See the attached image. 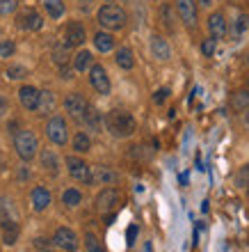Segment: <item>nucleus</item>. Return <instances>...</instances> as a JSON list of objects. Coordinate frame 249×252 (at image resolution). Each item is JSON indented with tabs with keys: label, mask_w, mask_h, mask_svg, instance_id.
<instances>
[{
	"label": "nucleus",
	"mask_w": 249,
	"mask_h": 252,
	"mask_svg": "<svg viewBox=\"0 0 249 252\" xmlns=\"http://www.w3.org/2000/svg\"><path fill=\"white\" fill-rule=\"evenodd\" d=\"M105 128L114 135V138H131L138 131V122L128 110H110L105 115Z\"/></svg>",
	"instance_id": "f257e3e1"
},
{
	"label": "nucleus",
	"mask_w": 249,
	"mask_h": 252,
	"mask_svg": "<svg viewBox=\"0 0 249 252\" xmlns=\"http://www.w3.org/2000/svg\"><path fill=\"white\" fill-rule=\"evenodd\" d=\"M96 21H99V26L105 28L108 32H114V30L126 28V23H128V14H126L124 7L114 5V2H108V5H103L99 12H96Z\"/></svg>",
	"instance_id": "f03ea898"
},
{
	"label": "nucleus",
	"mask_w": 249,
	"mask_h": 252,
	"mask_svg": "<svg viewBox=\"0 0 249 252\" xmlns=\"http://www.w3.org/2000/svg\"><path fill=\"white\" fill-rule=\"evenodd\" d=\"M14 149H16L21 160H32L37 156V152H39V140H37V135L32 131L21 128V131L14 133Z\"/></svg>",
	"instance_id": "7ed1b4c3"
},
{
	"label": "nucleus",
	"mask_w": 249,
	"mask_h": 252,
	"mask_svg": "<svg viewBox=\"0 0 249 252\" xmlns=\"http://www.w3.org/2000/svg\"><path fill=\"white\" fill-rule=\"evenodd\" d=\"M46 135L53 145L57 147H64L69 142V126H66V120L62 115H53L46 122Z\"/></svg>",
	"instance_id": "20e7f679"
},
{
	"label": "nucleus",
	"mask_w": 249,
	"mask_h": 252,
	"mask_svg": "<svg viewBox=\"0 0 249 252\" xmlns=\"http://www.w3.org/2000/svg\"><path fill=\"white\" fill-rule=\"evenodd\" d=\"M53 243L57 248H62L64 252H78V248H80L78 234L73 232L71 227H57L55 234H53Z\"/></svg>",
	"instance_id": "39448f33"
},
{
	"label": "nucleus",
	"mask_w": 249,
	"mask_h": 252,
	"mask_svg": "<svg viewBox=\"0 0 249 252\" xmlns=\"http://www.w3.org/2000/svg\"><path fill=\"white\" fill-rule=\"evenodd\" d=\"M87 108H89V103H87V99L83 96V94H78V92L66 94L64 110L69 113V117H73L76 122H83L85 120V115H87Z\"/></svg>",
	"instance_id": "423d86ee"
},
{
	"label": "nucleus",
	"mask_w": 249,
	"mask_h": 252,
	"mask_svg": "<svg viewBox=\"0 0 249 252\" xmlns=\"http://www.w3.org/2000/svg\"><path fill=\"white\" fill-rule=\"evenodd\" d=\"M119 204H121V192L114 186L103 188V190L96 195V209H99L101 213H112Z\"/></svg>",
	"instance_id": "0eeeda50"
},
{
	"label": "nucleus",
	"mask_w": 249,
	"mask_h": 252,
	"mask_svg": "<svg viewBox=\"0 0 249 252\" xmlns=\"http://www.w3.org/2000/svg\"><path fill=\"white\" fill-rule=\"evenodd\" d=\"M16 26L21 30H26V32H37L44 28V19H41V14L32 7H28V9H21V14L16 16Z\"/></svg>",
	"instance_id": "6e6552de"
},
{
	"label": "nucleus",
	"mask_w": 249,
	"mask_h": 252,
	"mask_svg": "<svg viewBox=\"0 0 249 252\" xmlns=\"http://www.w3.org/2000/svg\"><path fill=\"white\" fill-rule=\"evenodd\" d=\"M119 181V174L108 165H94L89 167V184L94 186H114Z\"/></svg>",
	"instance_id": "1a4fd4ad"
},
{
	"label": "nucleus",
	"mask_w": 249,
	"mask_h": 252,
	"mask_svg": "<svg viewBox=\"0 0 249 252\" xmlns=\"http://www.w3.org/2000/svg\"><path fill=\"white\" fill-rule=\"evenodd\" d=\"M89 85H92L99 94H103V96L110 94L112 85H110V78H108V71L103 69V64H92L89 66Z\"/></svg>",
	"instance_id": "9d476101"
},
{
	"label": "nucleus",
	"mask_w": 249,
	"mask_h": 252,
	"mask_svg": "<svg viewBox=\"0 0 249 252\" xmlns=\"http://www.w3.org/2000/svg\"><path fill=\"white\" fill-rule=\"evenodd\" d=\"M174 5H176V14L183 21V26L197 28V2L194 0H174Z\"/></svg>",
	"instance_id": "9b49d317"
},
{
	"label": "nucleus",
	"mask_w": 249,
	"mask_h": 252,
	"mask_svg": "<svg viewBox=\"0 0 249 252\" xmlns=\"http://www.w3.org/2000/svg\"><path fill=\"white\" fill-rule=\"evenodd\" d=\"M66 170L71 174V179L80 181V184H89V165L78 156H66Z\"/></svg>",
	"instance_id": "f8f14e48"
},
{
	"label": "nucleus",
	"mask_w": 249,
	"mask_h": 252,
	"mask_svg": "<svg viewBox=\"0 0 249 252\" xmlns=\"http://www.w3.org/2000/svg\"><path fill=\"white\" fill-rule=\"evenodd\" d=\"M85 39H87L85 26L78 23V21H71V23L66 26V30H64V46L66 48H78V46L85 44Z\"/></svg>",
	"instance_id": "ddd939ff"
},
{
	"label": "nucleus",
	"mask_w": 249,
	"mask_h": 252,
	"mask_svg": "<svg viewBox=\"0 0 249 252\" xmlns=\"http://www.w3.org/2000/svg\"><path fill=\"white\" fill-rule=\"evenodd\" d=\"M151 55L160 62H167L171 58V48H169V44H167L165 37H160V34H151Z\"/></svg>",
	"instance_id": "4468645a"
},
{
	"label": "nucleus",
	"mask_w": 249,
	"mask_h": 252,
	"mask_svg": "<svg viewBox=\"0 0 249 252\" xmlns=\"http://www.w3.org/2000/svg\"><path fill=\"white\" fill-rule=\"evenodd\" d=\"M19 101L26 110L34 113V110H37V103H39V90L32 85H23L19 90Z\"/></svg>",
	"instance_id": "2eb2a0df"
},
{
	"label": "nucleus",
	"mask_w": 249,
	"mask_h": 252,
	"mask_svg": "<svg viewBox=\"0 0 249 252\" xmlns=\"http://www.w3.org/2000/svg\"><path fill=\"white\" fill-rule=\"evenodd\" d=\"M30 202H32V209L37 213L46 211L51 206V192H48L46 186H34L32 192H30Z\"/></svg>",
	"instance_id": "dca6fc26"
},
{
	"label": "nucleus",
	"mask_w": 249,
	"mask_h": 252,
	"mask_svg": "<svg viewBox=\"0 0 249 252\" xmlns=\"http://www.w3.org/2000/svg\"><path fill=\"white\" fill-rule=\"evenodd\" d=\"M208 32L213 39H222V37H226V32H229V28H226V19H224V14L215 12L208 16Z\"/></svg>",
	"instance_id": "f3484780"
},
{
	"label": "nucleus",
	"mask_w": 249,
	"mask_h": 252,
	"mask_svg": "<svg viewBox=\"0 0 249 252\" xmlns=\"http://www.w3.org/2000/svg\"><path fill=\"white\" fill-rule=\"evenodd\" d=\"M0 229H2V243H5V246H14V243L19 241L21 225L16 220H2V222H0Z\"/></svg>",
	"instance_id": "a211bd4d"
},
{
	"label": "nucleus",
	"mask_w": 249,
	"mask_h": 252,
	"mask_svg": "<svg viewBox=\"0 0 249 252\" xmlns=\"http://www.w3.org/2000/svg\"><path fill=\"white\" fill-rule=\"evenodd\" d=\"M249 30V14L245 12H238L236 14V19L231 21V26H229V32L233 39H240L245 32Z\"/></svg>",
	"instance_id": "6ab92c4d"
},
{
	"label": "nucleus",
	"mask_w": 249,
	"mask_h": 252,
	"mask_svg": "<svg viewBox=\"0 0 249 252\" xmlns=\"http://www.w3.org/2000/svg\"><path fill=\"white\" fill-rule=\"evenodd\" d=\"M94 48H96L99 53H110L112 48H114V37H112V32L99 30V32L94 34Z\"/></svg>",
	"instance_id": "aec40b11"
},
{
	"label": "nucleus",
	"mask_w": 249,
	"mask_h": 252,
	"mask_svg": "<svg viewBox=\"0 0 249 252\" xmlns=\"http://www.w3.org/2000/svg\"><path fill=\"white\" fill-rule=\"evenodd\" d=\"M73 71H78V73H85V71H89V66L94 64V58H92V53L89 51H78V53L73 55Z\"/></svg>",
	"instance_id": "412c9836"
},
{
	"label": "nucleus",
	"mask_w": 249,
	"mask_h": 252,
	"mask_svg": "<svg viewBox=\"0 0 249 252\" xmlns=\"http://www.w3.org/2000/svg\"><path fill=\"white\" fill-rule=\"evenodd\" d=\"M39 160H41V167H44L46 172L59 174V158H57V154H55V152H51V149H44V152L39 154Z\"/></svg>",
	"instance_id": "4be33fe9"
},
{
	"label": "nucleus",
	"mask_w": 249,
	"mask_h": 252,
	"mask_svg": "<svg viewBox=\"0 0 249 252\" xmlns=\"http://www.w3.org/2000/svg\"><path fill=\"white\" fill-rule=\"evenodd\" d=\"M114 62H117L119 69H126V71H131L133 66H135V58H133V51L128 46H121L114 55Z\"/></svg>",
	"instance_id": "5701e85b"
},
{
	"label": "nucleus",
	"mask_w": 249,
	"mask_h": 252,
	"mask_svg": "<svg viewBox=\"0 0 249 252\" xmlns=\"http://www.w3.org/2000/svg\"><path fill=\"white\" fill-rule=\"evenodd\" d=\"M55 110V96H53V92H48V90H44V92H39V103H37V110L34 113L39 115H48Z\"/></svg>",
	"instance_id": "b1692460"
},
{
	"label": "nucleus",
	"mask_w": 249,
	"mask_h": 252,
	"mask_svg": "<svg viewBox=\"0 0 249 252\" xmlns=\"http://www.w3.org/2000/svg\"><path fill=\"white\" fill-rule=\"evenodd\" d=\"M73 152L76 154H87L89 149H92V138L87 135L85 131H78L76 135H73Z\"/></svg>",
	"instance_id": "393cba45"
},
{
	"label": "nucleus",
	"mask_w": 249,
	"mask_h": 252,
	"mask_svg": "<svg viewBox=\"0 0 249 252\" xmlns=\"http://www.w3.org/2000/svg\"><path fill=\"white\" fill-rule=\"evenodd\" d=\"M62 204L69 206V209L80 206V204H83V192H80L78 188H66V190L62 192Z\"/></svg>",
	"instance_id": "a878e982"
},
{
	"label": "nucleus",
	"mask_w": 249,
	"mask_h": 252,
	"mask_svg": "<svg viewBox=\"0 0 249 252\" xmlns=\"http://www.w3.org/2000/svg\"><path fill=\"white\" fill-rule=\"evenodd\" d=\"M51 19H62L64 16V0H41Z\"/></svg>",
	"instance_id": "bb28decb"
},
{
	"label": "nucleus",
	"mask_w": 249,
	"mask_h": 252,
	"mask_svg": "<svg viewBox=\"0 0 249 252\" xmlns=\"http://www.w3.org/2000/svg\"><path fill=\"white\" fill-rule=\"evenodd\" d=\"M160 16H163L165 28H167L169 32H174V30H176V16H174V7L165 2V5L160 7Z\"/></svg>",
	"instance_id": "cd10ccee"
},
{
	"label": "nucleus",
	"mask_w": 249,
	"mask_h": 252,
	"mask_svg": "<svg viewBox=\"0 0 249 252\" xmlns=\"http://www.w3.org/2000/svg\"><path fill=\"white\" fill-rule=\"evenodd\" d=\"M2 220H16L12 199L5 197V195H0V222H2Z\"/></svg>",
	"instance_id": "c85d7f7f"
},
{
	"label": "nucleus",
	"mask_w": 249,
	"mask_h": 252,
	"mask_svg": "<svg viewBox=\"0 0 249 252\" xmlns=\"http://www.w3.org/2000/svg\"><path fill=\"white\" fill-rule=\"evenodd\" d=\"M83 124H87L89 128H94V131H101V113L96 110V108H87V115L85 120H83Z\"/></svg>",
	"instance_id": "c756f323"
},
{
	"label": "nucleus",
	"mask_w": 249,
	"mask_h": 252,
	"mask_svg": "<svg viewBox=\"0 0 249 252\" xmlns=\"http://www.w3.org/2000/svg\"><path fill=\"white\" fill-rule=\"evenodd\" d=\"M233 108H236V110H249V92L247 90H240V92L233 94Z\"/></svg>",
	"instance_id": "7c9ffc66"
},
{
	"label": "nucleus",
	"mask_w": 249,
	"mask_h": 252,
	"mask_svg": "<svg viewBox=\"0 0 249 252\" xmlns=\"http://www.w3.org/2000/svg\"><path fill=\"white\" fill-rule=\"evenodd\" d=\"M69 48L64 46V44H59V46L53 48V60H55V64L57 66H64L66 62H69V53H66Z\"/></svg>",
	"instance_id": "2f4dec72"
},
{
	"label": "nucleus",
	"mask_w": 249,
	"mask_h": 252,
	"mask_svg": "<svg viewBox=\"0 0 249 252\" xmlns=\"http://www.w3.org/2000/svg\"><path fill=\"white\" fill-rule=\"evenodd\" d=\"M7 78L9 80H23L28 76V69L26 66H21V64H12V66H7Z\"/></svg>",
	"instance_id": "473e14b6"
},
{
	"label": "nucleus",
	"mask_w": 249,
	"mask_h": 252,
	"mask_svg": "<svg viewBox=\"0 0 249 252\" xmlns=\"http://www.w3.org/2000/svg\"><path fill=\"white\" fill-rule=\"evenodd\" d=\"M85 248H87V252H105L103 246H101V241L96 239V234H92V232L85 234Z\"/></svg>",
	"instance_id": "72a5a7b5"
},
{
	"label": "nucleus",
	"mask_w": 249,
	"mask_h": 252,
	"mask_svg": "<svg viewBox=\"0 0 249 252\" xmlns=\"http://www.w3.org/2000/svg\"><path fill=\"white\" fill-rule=\"evenodd\" d=\"M19 9V0H0V16H9Z\"/></svg>",
	"instance_id": "f704fd0d"
},
{
	"label": "nucleus",
	"mask_w": 249,
	"mask_h": 252,
	"mask_svg": "<svg viewBox=\"0 0 249 252\" xmlns=\"http://www.w3.org/2000/svg\"><path fill=\"white\" fill-rule=\"evenodd\" d=\"M215 46H217V39H213V37H206V39L201 41V53H203V58H213V53H215Z\"/></svg>",
	"instance_id": "c9c22d12"
},
{
	"label": "nucleus",
	"mask_w": 249,
	"mask_h": 252,
	"mask_svg": "<svg viewBox=\"0 0 249 252\" xmlns=\"http://www.w3.org/2000/svg\"><path fill=\"white\" fill-rule=\"evenodd\" d=\"M32 243H34V248H37L39 252H51L53 248H55V243H53V241H48V239H44V236H37Z\"/></svg>",
	"instance_id": "e433bc0d"
},
{
	"label": "nucleus",
	"mask_w": 249,
	"mask_h": 252,
	"mask_svg": "<svg viewBox=\"0 0 249 252\" xmlns=\"http://www.w3.org/2000/svg\"><path fill=\"white\" fill-rule=\"evenodd\" d=\"M14 51H16L14 41H9V39H2V41H0V58H12Z\"/></svg>",
	"instance_id": "4c0bfd02"
},
{
	"label": "nucleus",
	"mask_w": 249,
	"mask_h": 252,
	"mask_svg": "<svg viewBox=\"0 0 249 252\" xmlns=\"http://www.w3.org/2000/svg\"><path fill=\"white\" fill-rule=\"evenodd\" d=\"M236 184L238 186H245V184H249V165H245L240 172H238L236 177Z\"/></svg>",
	"instance_id": "58836bf2"
},
{
	"label": "nucleus",
	"mask_w": 249,
	"mask_h": 252,
	"mask_svg": "<svg viewBox=\"0 0 249 252\" xmlns=\"http://www.w3.org/2000/svg\"><path fill=\"white\" fill-rule=\"evenodd\" d=\"M167 96H169V90H167V87H160V90L153 94V101L160 106V103H165V101H167Z\"/></svg>",
	"instance_id": "ea45409f"
},
{
	"label": "nucleus",
	"mask_w": 249,
	"mask_h": 252,
	"mask_svg": "<svg viewBox=\"0 0 249 252\" xmlns=\"http://www.w3.org/2000/svg\"><path fill=\"white\" fill-rule=\"evenodd\" d=\"M126 239H128V246H135V239H138V225H131V227H128Z\"/></svg>",
	"instance_id": "a19ab883"
},
{
	"label": "nucleus",
	"mask_w": 249,
	"mask_h": 252,
	"mask_svg": "<svg viewBox=\"0 0 249 252\" xmlns=\"http://www.w3.org/2000/svg\"><path fill=\"white\" fill-rule=\"evenodd\" d=\"M7 108H9V103H7V99L5 96H0V117L7 113Z\"/></svg>",
	"instance_id": "79ce46f5"
},
{
	"label": "nucleus",
	"mask_w": 249,
	"mask_h": 252,
	"mask_svg": "<svg viewBox=\"0 0 249 252\" xmlns=\"http://www.w3.org/2000/svg\"><path fill=\"white\" fill-rule=\"evenodd\" d=\"M80 7H83V9H89V0H80Z\"/></svg>",
	"instance_id": "37998d69"
},
{
	"label": "nucleus",
	"mask_w": 249,
	"mask_h": 252,
	"mask_svg": "<svg viewBox=\"0 0 249 252\" xmlns=\"http://www.w3.org/2000/svg\"><path fill=\"white\" fill-rule=\"evenodd\" d=\"M199 5H201V7H208V5H210V0H199Z\"/></svg>",
	"instance_id": "c03bdc74"
},
{
	"label": "nucleus",
	"mask_w": 249,
	"mask_h": 252,
	"mask_svg": "<svg viewBox=\"0 0 249 252\" xmlns=\"http://www.w3.org/2000/svg\"><path fill=\"white\" fill-rule=\"evenodd\" d=\"M144 252H151V246H149V243H146V246H144Z\"/></svg>",
	"instance_id": "a18cd8bd"
},
{
	"label": "nucleus",
	"mask_w": 249,
	"mask_h": 252,
	"mask_svg": "<svg viewBox=\"0 0 249 252\" xmlns=\"http://www.w3.org/2000/svg\"><path fill=\"white\" fill-rule=\"evenodd\" d=\"M105 2H117V0H105Z\"/></svg>",
	"instance_id": "49530a36"
},
{
	"label": "nucleus",
	"mask_w": 249,
	"mask_h": 252,
	"mask_svg": "<svg viewBox=\"0 0 249 252\" xmlns=\"http://www.w3.org/2000/svg\"><path fill=\"white\" fill-rule=\"evenodd\" d=\"M231 2H240V0H231Z\"/></svg>",
	"instance_id": "de8ad7c7"
},
{
	"label": "nucleus",
	"mask_w": 249,
	"mask_h": 252,
	"mask_svg": "<svg viewBox=\"0 0 249 252\" xmlns=\"http://www.w3.org/2000/svg\"><path fill=\"white\" fill-rule=\"evenodd\" d=\"M247 122H249V113H247Z\"/></svg>",
	"instance_id": "09e8293b"
},
{
	"label": "nucleus",
	"mask_w": 249,
	"mask_h": 252,
	"mask_svg": "<svg viewBox=\"0 0 249 252\" xmlns=\"http://www.w3.org/2000/svg\"><path fill=\"white\" fill-rule=\"evenodd\" d=\"M247 64H249V58H247Z\"/></svg>",
	"instance_id": "8fccbe9b"
}]
</instances>
